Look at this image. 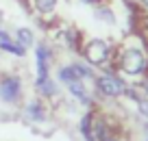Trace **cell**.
<instances>
[{
  "mask_svg": "<svg viewBox=\"0 0 148 141\" xmlns=\"http://www.w3.org/2000/svg\"><path fill=\"white\" fill-rule=\"evenodd\" d=\"M135 33L142 35L144 39L148 41V11H142V15H139V20H137V28H135Z\"/></svg>",
  "mask_w": 148,
  "mask_h": 141,
  "instance_id": "19",
  "label": "cell"
},
{
  "mask_svg": "<svg viewBox=\"0 0 148 141\" xmlns=\"http://www.w3.org/2000/svg\"><path fill=\"white\" fill-rule=\"evenodd\" d=\"M48 31H50V39L48 41L55 46L57 50H65V52H70V54H79L85 35L76 26L55 22L52 26H48Z\"/></svg>",
  "mask_w": 148,
  "mask_h": 141,
  "instance_id": "5",
  "label": "cell"
},
{
  "mask_svg": "<svg viewBox=\"0 0 148 141\" xmlns=\"http://www.w3.org/2000/svg\"><path fill=\"white\" fill-rule=\"evenodd\" d=\"M120 2H122V0H120Z\"/></svg>",
  "mask_w": 148,
  "mask_h": 141,
  "instance_id": "25",
  "label": "cell"
},
{
  "mask_svg": "<svg viewBox=\"0 0 148 141\" xmlns=\"http://www.w3.org/2000/svg\"><path fill=\"white\" fill-rule=\"evenodd\" d=\"M129 85L131 82L124 76H120L113 67H109L96 74V78L92 80V91L98 102H109L111 104V102H120L124 98Z\"/></svg>",
  "mask_w": 148,
  "mask_h": 141,
  "instance_id": "3",
  "label": "cell"
},
{
  "mask_svg": "<svg viewBox=\"0 0 148 141\" xmlns=\"http://www.w3.org/2000/svg\"><path fill=\"white\" fill-rule=\"evenodd\" d=\"M11 35H13V39L22 46L24 50H33V46L37 44V33H35V28L24 26V24H22V26H15Z\"/></svg>",
  "mask_w": 148,
  "mask_h": 141,
  "instance_id": "15",
  "label": "cell"
},
{
  "mask_svg": "<svg viewBox=\"0 0 148 141\" xmlns=\"http://www.w3.org/2000/svg\"><path fill=\"white\" fill-rule=\"evenodd\" d=\"M33 91H35V96H39L42 100L46 102H59L63 98V87L55 80L52 76L48 78H33Z\"/></svg>",
  "mask_w": 148,
  "mask_h": 141,
  "instance_id": "11",
  "label": "cell"
},
{
  "mask_svg": "<svg viewBox=\"0 0 148 141\" xmlns=\"http://www.w3.org/2000/svg\"><path fill=\"white\" fill-rule=\"evenodd\" d=\"M137 5L142 7V11H148V0H137Z\"/></svg>",
  "mask_w": 148,
  "mask_h": 141,
  "instance_id": "22",
  "label": "cell"
},
{
  "mask_svg": "<svg viewBox=\"0 0 148 141\" xmlns=\"http://www.w3.org/2000/svg\"><path fill=\"white\" fill-rule=\"evenodd\" d=\"M113 52H116V41L107 37H85L81 44L79 57L87 65H92L96 72L109 69L113 65Z\"/></svg>",
  "mask_w": 148,
  "mask_h": 141,
  "instance_id": "2",
  "label": "cell"
},
{
  "mask_svg": "<svg viewBox=\"0 0 148 141\" xmlns=\"http://www.w3.org/2000/svg\"><path fill=\"white\" fill-rule=\"evenodd\" d=\"M63 96L68 98L74 106H81L83 111H89V109H96L98 106L96 96H94V91L89 89V82H85V80H76V82L65 85Z\"/></svg>",
  "mask_w": 148,
  "mask_h": 141,
  "instance_id": "8",
  "label": "cell"
},
{
  "mask_svg": "<svg viewBox=\"0 0 148 141\" xmlns=\"http://www.w3.org/2000/svg\"><path fill=\"white\" fill-rule=\"evenodd\" d=\"M2 33H5V26H2V20H0V35H2Z\"/></svg>",
  "mask_w": 148,
  "mask_h": 141,
  "instance_id": "23",
  "label": "cell"
},
{
  "mask_svg": "<svg viewBox=\"0 0 148 141\" xmlns=\"http://www.w3.org/2000/svg\"><path fill=\"white\" fill-rule=\"evenodd\" d=\"M24 2H26L28 13H33L48 28L57 22V13H59V7L63 0H24Z\"/></svg>",
  "mask_w": 148,
  "mask_h": 141,
  "instance_id": "10",
  "label": "cell"
},
{
  "mask_svg": "<svg viewBox=\"0 0 148 141\" xmlns=\"http://www.w3.org/2000/svg\"><path fill=\"white\" fill-rule=\"evenodd\" d=\"M0 52H2V54L13 57V59H24L28 50H24L22 46L13 39V35H11L9 31H5L2 35H0Z\"/></svg>",
  "mask_w": 148,
  "mask_h": 141,
  "instance_id": "13",
  "label": "cell"
},
{
  "mask_svg": "<svg viewBox=\"0 0 148 141\" xmlns=\"http://www.w3.org/2000/svg\"><path fill=\"white\" fill-rule=\"evenodd\" d=\"M26 100V82L20 72H2L0 74V104L9 109H20Z\"/></svg>",
  "mask_w": 148,
  "mask_h": 141,
  "instance_id": "4",
  "label": "cell"
},
{
  "mask_svg": "<svg viewBox=\"0 0 148 141\" xmlns=\"http://www.w3.org/2000/svg\"><path fill=\"white\" fill-rule=\"evenodd\" d=\"M20 117L31 126H44L50 122L52 117V109L50 102L42 100L39 96H31L20 104Z\"/></svg>",
  "mask_w": 148,
  "mask_h": 141,
  "instance_id": "7",
  "label": "cell"
},
{
  "mask_svg": "<svg viewBox=\"0 0 148 141\" xmlns=\"http://www.w3.org/2000/svg\"><path fill=\"white\" fill-rule=\"evenodd\" d=\"M105 141H124V137H122V132H116V135H111L109 139H105Z\"/></svg>",
  "mask_w": 148,
  "mask_h": 141,
  "instance_id": "21",
  "label": "cell"
},
{
  "mask_svg": "<svg viewBox=\"0 0 148 141\" xmlns=\"http://www.w3.org/2000/svg\"><path fill=\"white\" fill-rule=\"evenodd\" d=\"M131 104H133L135 115H137L139 122H142V124H148V96H146V93H139V96L135 98Z\"/></svg>",
  "mask_w": 148,
  "mask_h": 141,
  "instance_id": "18",
  "label": "cell"
},
{
  "mask_svg": "<svg viewBox=\"0 0 148 141\" xmlns=\"http://www.w3.org/2000/svg\"><path fill=\"white\" fill-rule=\"evenodd\" d=\"M52 78H55L57 82H59L61 87H65V85H70V82H76V80H81L79 78V74H76V69H74V65H72V61H65V63H59L57 65V69H52Z\"/></svg>",
  "mask_w": 148,
  "mask_h": 141,
  "instance_id": "14",
  "label": "cell"
},
{
  "mask_svg": "<svg viewBox=\"0 0 148 141\" xmlns=\"http://www.w3.org/2000/svg\"><path fill=\"white\" fill-rule=\"evenodd\" d=\"M118 122L113 119V115L107 113L105 109H100V106H96V109H92V130H94V139L96 141H105L109 139L111 135H116L118 130Z\"/></svg>",
  "mask_w": 148,
  "mask_h": 141,
  "instance_id": "9",
  "label": "cell"
},
{
  "mask_svg": "<svg viewBox=\"0 0 148 141\" xmlns=\"http://www.w3.org/2000/svg\"><path fill=\"white\" fill-rule=\"evenodd\" d=\"M94 9V20L100 24H105V26H118V22H120V18H118V11L116 7L111 5V0H102L100 5L92 7Z\"/></svg>",
  "mask_w": 148,
  "mask_h": 141,
  "instance_id": "12",
  "label": "cell"
},
{
  "mask_svg": "<svg viewBox=\"0 0 148 141\" xmlns=\"http://www.w3.org/2000/svg\"><path fill=\"white\" fill-rule=\"evenodd\" d=\"M76 135L81 137V141H96L94 139V130H92V109L83 111L76 119Z\"/></svg>",
  "mask_w": 148,
  "mask_h": 141,
  "instance_id": "16",
  "label": "cell"
},
{
  "mask_svg": "<svg viewBox=\"0 0 148 141\" xmlns=\"http://www.w3.org/2000/svg\"><path fill=\"white\" fill-rule=\"evenodd\" d=\"M72 65H74V69H76V74H79L81 80H85V82H89V85H92V80L96 78V74H98L96 69H94L92 65H87L81 57H79V59H72Z\"/></svg>",
  "mask_w": 148,
  "mask_h": 141,
  "instance_id": "17",
  "label": "cell"
},
{
  "mask_svg": "<svg viewBox=\"0 0 148 141\" xmlns=\"http://www.w3.org/2000/svg\"><path fill=\"white\" fill-rule=\"evenodd\" d=\"M57 63V48L48 39H37L33 46V65H35V78L52 76V69Z\"/></svg>",
  "mask_w": 148,
  "mask_h": 141,
  "instance_id": "6",
  "label": "cell"
},
{
  "mask_svg": "<svg viewBox=\"0 0 148 141\" xmlns=\"http://www.w3.org/2000/svg\"><path fill=\"white\" fill-rule=\"evenodd\" d=\"M129 82H139L148 76V41L137 33H129L122 41H116L113 65Z\"/></svg>",
  "mask_w": 148,
  "mask_h": 141,
  "instance_id": "1",
  "label": "cell"
},
{
  "mask_svg": "<svg viewBox=\"0 0 148 141\" xmlns=\"http://www.w3.org/2000/svg\"><path fill=\"white\" fill-rule=\"evenodd\" d=\"M79 5H83V7H96V5H100L102 0H76Z\"/></svg>",
  "mask_w": 148,
  "mask_h": 141,
  "instance_id": "20",
  "label": "cell"
},
{
  "mask_svg": "<svg viewBox=\"0 0 148 141\" xmlns=\"http://www.w3.org/2000/svg\"><path fill=\"white\" fill-rule=\"evenodd\" d=\"M142 141H148V137H144V139H142Z\"/></svg>",
  "mask_w": 148,
  "mask_h": 141,
  "instance_id": "24",
  "label": "cell"
}]
</instances>
